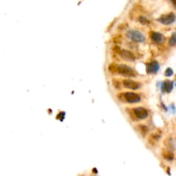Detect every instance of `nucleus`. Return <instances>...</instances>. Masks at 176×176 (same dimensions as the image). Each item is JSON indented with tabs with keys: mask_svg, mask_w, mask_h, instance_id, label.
<instances>
[{
	"mask_svg": "<svg viewBox=\"0 0 176 176\" xmlns=\"http://www.w3.org/2000/svg\"><path fill=\"white\" fill-rule=\"evenodd\" d=\"M122 84H123V86L125 87V88L132 90H138V89L141 87V84H140V83H138V82H136V81H133V80H124Z\"/></svg>",
	"mask_w": 176,
	"mask_h": 176,
	"instance_id": "6",
	"label": "nucleus"
},
{
	"mask_svg": "<svg viewBox=\"0 0 176 176\" xmlns=\"http://www.w3.org/2000/svg\"><path fill=\"white\" fill-rule=\"evenodd\" d=\"M125 35H126V37L128 39H130L132 42L141 43V42H144L145 41L144 35H143L141 32L138 31V30H134V29L128 30Z\"/></svg>",
	"mask_w": 176,
	"mask_h": 176,
	"instance_id": "2",
	"label": "nucleus"
},
{
	"mask_svg": "<svg viewBox=\"0 0 176 176\" xmlns=\"http://www.w3.org/2000/svg\"><path fill=\"white\" fill-rule=\"evenodd\" d=\"M163 157L167 160H169V161H172L174 160V154H173L172 152L170 151V150H166V151L163 152Z\"/></svg>",
	"mask_w": 176,
	"mask_h": 176,
	"instance_id": "11",
	"label": "nucleus"
},
{
	"mask_svg": "<svg viewBox=\"0 0 176 176\" xmlns=\"http://www.w3.org/2000/svg\"><path fill=\"white\" fill-rule=\"evenodd\" d=\"M170 2L172 3L173 6L176 9V0H170Z\"/></svg>",
	"mask_w": 176,
	"mask_h": 176,
	"instance_id": "16",
	"label": "nucleus"
},
{
	"mask_svg": "<svg viewBox=\"0 0 176 176\" xmlns=\"http://www.w3.org/2000/svg\"><path fill=\"white\" fill-rule=\"evenodd\" d=\"M139 130L142 131V133H143V134H146L149 131L148 127H147V126H145V125H140V126H139Z\"/></svg>",
	"mask_w": 176,
	"mask_h": 176,
	"instance_id": "14",
	"label": "nucleus"
},
{
	"mask_svg": "<svg viewBox=\"0 0 176 176\" xmlns=\"http://www.w3.org/2000/svg\"><path fill=\"white\" fill-rule=\"evenodd\" d=\"M119 54L121 58L125 60H127V61H134L135 60V55L132 53L130 51H128V50H120V52H119Z\"/></svg>",
	"mask_w": 176,
	"mask_h": 176,
	"instance_id": "8",
	"label": "nucleus"
},
{
	"mask_svg": "<svg viewBox=\"0 0 176 176\" xmlns=\"http://www.w3.org/2000/svg\"><path fill=\"white\" fill-rule=\"evenodd\" d=\"M174 87V83L170 80H166L162 83V92H166V93H170L173 90Z\"/></svg>",
	"mask_w": 176,
	"mask_h": 176,
	"instance_id": "10",
	"label": "nucleus"
},
{
	"mask_svg": "<svg viewBox=\"0 0 176 176\" xmlns=\"http://www.w3.org/2000/svg\"><path fill=\"white\" fill-rule=\"evenodd\" d=\"M122 95H123L124 99L126 100V102H128V103H138L141 100L140 95H138V94L133 93V92H125Z\"/></svg>",
	"mask_w": 176,
	"mask_h": 176,
	"instance_id": "4",
	"label": "nucleus"
},
{
	"mask_svg": "<svg viewBox=\"0 0 176 176\" xmlns=\"http://www.w3.org/2000/svg\"><path fill=\"white\" fill-rule=\"evenodd\" d=\"M117 73L120 74L121 76H129V77H134L137 76V73L134 70L126 65H118Z\"/></svg>",
	"mask_w": 176,
	"mask_h": 176,
	"instance_id": "1",
	"label": "nucleus"
},
{
	"mask_svg": "<svg viewBox=\"0 0 176 176\" xmlns=\"http://www.w3.org/2000/svg\"><path fill=\"white\" fill-rule=\"evenodd\" d=\"M159 22H161L163 25H170L173 24L176 21V16L173 12H169L168 14L162 15L160 17L157 19Z\"/></svg>",
	"mask_w": 176,
	"mask_h": 176,
	"instance_id": "3",
	"label": "nucleus"
},
{
	"mask_svg": "<svg viewBox=\"0 0 176 176\" xmlns=\"http://www.w3.org/2000/svg\"><path fill=\"white\" fill-rule=\"evenodd\" d=\"M133 113H134L135 116L138 118V119H140V120L146 119L149 115L148 111L146 110L144 107H142L134 108V109H133Z\"/></svg>",
	"mask_w": 176,
	"mask_h": 176,
	"instance_id": "5",
	"label": "nucleus"
},
{
	"mask_svg": "<svg viewBox=\"0 0 176 176\" xmlns=\"http://www.w3.org/2000/svg\"><path fill=\"white\" fill-rule=\"evenodd\" d=\"M159 67L160 66H159L158 62H156L155 60H153L151 62L147 64V68H146L147 73L148 74H155L158 71Z\"/></svg>",
	"mask_w": 176,
	"mask_h": 176,
	"instance_id": "7",
	"label": "nucleus"
},
{
	"mask_svg": "<svg viewBox=\"0 0 176 176\" xmlns=\"http://www.w3.org/2000/svg\"><path fill=\"white\" fill-rule=\"evenodd\" d=\"M138 22L143 25H146L149 23V21L145 17H144V16H139L138 17Z\"/></svg>",
	"mask_w": 176,
	"mask_h": 176,
	"instance_id": "12",
	"label": "nucleus"
},
{
	"mask_svg": "<svg viewBox=\"0 0 176 176\" xmlns=\"http://www.w3.org/2000/svg\"><path fill=\"white\" fill-rule=\"evenodd\" d=\"M149 36H150V39L152 41L155 43H157V44H160V43H162L164 41L163 35L161 33H158V32L151 31L149 33Z\"/></svg>",
	"mask_w": 176,
	"mask_h": 176,
	"instance_id": "9",
	"label": "nucleus"
},
{
	"mask_svg": "<svg viewBox=\"0 0 176 176\" xmlns=\"http://www.w3.org/2000/svg\"><path fill=\"white\" fill-rule=\"evenodd\" d=\"M169 44L171 46L176 45V33H174L169 39Z\"/></svg>",
	"mask_w": 176,
	"mask_h": 176,
	"instance_id": "13",
	"label": "nucleus"
},
{
	"mask_svg": "<svg viewBox=\"0 0 176 176\" xmlns=\"http://www.w3.org/2000/svg\"><path fill=\"white\" fill-rule=\"evenodd\" d=\"M174 74V71L171 68H168V69L165 71V76H171Z\"/></svg>",
	"mask_w": 176,
	"mask_h": 176,
	"instance_id": "15",
	"label": "nucleus"
}]
</instances>
